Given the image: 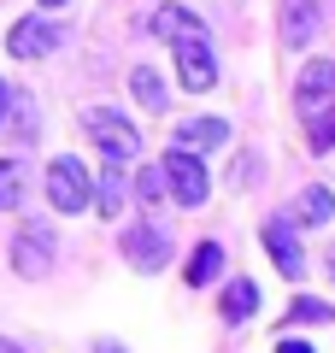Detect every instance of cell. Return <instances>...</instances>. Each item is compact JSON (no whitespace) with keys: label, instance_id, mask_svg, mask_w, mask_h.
<instances>
[{"label":"cell","instance_id":"cell-1","mask_svg":"<svg viewBox=\"0 0 335 353\" xmlns=\"http://www.w3.org/2000/svg\"><path fill=\"white\" fill-rule=\"evenodd\" d=\"M153 30H159V36L171 41V53H176V83H183L188 94H206V88L218 83V53H212L206 24H200L188 6H159V12H153Z\"/></svg>","mask_w":335,"mask_h":353},{"label":"cell","instance_id":"cell-2","mask_svg":"<svg viewBox=\"0 0 335 353\" xmlns=\"http://www.w3.org/2000/svg\"><path fill=\"white\" fill-rule=\"evenodd\" d=\"M83 136L94 141L112 165H136V153H141V130L130 124L124 112H112V106H88L83 112Z\"/></svg>","mask_w":335,"mask_h":353},{"label":"cell","instance_id":"cell-3","mask_svg":"<svg viewBox=\"0 0 335 353\" xmlns=\"http://www.w3.org/2000/svg\"><path fill=\"white\" fill-rule=\"evenodd\" d=\"M53 259H59V236H53V224H18V236H12V271L24 283H41L53 271Z\"/></svg>","mask_w":335,"mask_h":353},{"label":"cell","instance_id":"cell-4","mask_svg":"<svg viewBox=\"0 0 335 353\" xmlns=\"http://www.w3.org/2000/svg\"><path fill=\"white\" fill-rule=\"evenodd\" d=\"M118 253H124V265L130 271H165V265L176 259V241L165 236L153 218H136V224L118 236Z\"/></svg>","mask_w":335,"mask_h":353},{"label":"cell","instance_id":"cell-5","mask_svg":"<svg viewBox=\"0 0 335 353\" xmlns=\"http://www.w3.org/2000/svg\"><path fill=\"white\" fill-rule=\"evenodd\" d=\"M48 201H53V212H83V206H94V176L83 171L77 153L48 159Z\"/></svg>","mask_w":335,"mask_h":353},{"label":"cell","instance_id":"cell-6","mask_svg":"<svg viewBox=\"0 0 335 353\" xmlns=\"http://www.w3.org/2000/svg\"><path fill=\"white\" fill-rule=\"evenodd\" d=\"M165 183H171V201L176 206H206V194H212V176H206V165H200V153H188V148H171L165 153Z\"/></svg>","mask_w":335,"mask_h":353},{"label":"cell","instance_id":"cell-7","mask_svg":"<svg viewBox=\"0 0 335 353\" xmlns=\"http://www.w3.org/2000/svg\"><path fill=\"white\" fill-rule=\"evenodd\" d=\"M259 241H265V253H271V265L283 271V277H300L306 271V253H300V224H294V212H271L259 224Z\"/></svg>","mask_w":335,"mask_h":353},{"label":"cell","instance_id":"cell-8","mask_svg":"<svg viewBox=\"0 0 335 353\" xmlns=\"http://www.w3.org/2000/svg\"><path fill=\"white\" fill-rule=\"evenodd\" d=\"M294 106H300V118H323L335 106V59H312L306 71H300Z\"/></svg>","mask_w":335,"mask_h":353},{"label":"cell","instance_id":"cell-9","mask_svg":"<svg viewBox=\"0 0 335 353\" xmlns=\"http://www.w3.org/2000/svg\"><path fill=\"white\" fill-rule=\"evenodd\" d=\"M59 41H65V30L48 24V18H18V24L6 30V53H12V59H48Z\"/></svg>","mask_w":335,"mask_h":353},{"label":"cell","instance_id":"cell-10","mask_svg":"<svg viewBox=\"0 0 335 353\" xmlns=\"http://www.w3.org/2000/svg\"><path fill=\"white\" fill-rule=\"evenodd\" d=\"M318 18H323V0H283V18H276V30H283V48H306L312 36H318Z\"/></svg>","mask_w":335,"mask_h":353},{"label":"cell","instance_id":"cell-11","mask_svg":"<svg viewBox=\"0 0 335 353\" xmlns=\"http://www.w3.org/2000/svg\"><path fill=\"white\" fill-rule=\"evenodd\" d=\"M171 148H188V153H218L230 148V124L223 118H183L171 136Z\"/></svg>","mask_w":335,"mask_h":353},{"label":"cell","instance_id":"cell-12","mask_svg":"<svg viewBox=\"0 0 335 353\" xmlns=\"http://www.w3.org/2000/svg\"><path fill=\"white\" fill-rule=\"evenodd\" d=\"M124 201H130V165H112L94 176V212L100 218H124Z\"/></svg>","mask_w":335,"mask_h":353},{"label":"cell","instance_id":"cell-13","mask_svg":"<svg viewBox=\"0 0 335 353\" xmlns=\"http://www.w3.org/2000/svg\"><path fill=\"white\" fill-rule=\"evenodd\" d=\"M329 218H335V194L323 189V183L300 189V201H294V224H300V230H323Z\"/></svg>","mask_w":335,"mask_h":353},{"label":"cell","instance_id":"cell-14","mask_svg":"<svg viewBox=\"0 0 335 353\" xmlns=\"http://www.w3.org/2000/svg\"><path fill=\"white\" fill-rule=\"evenodd\" d=\"M253 312H259V289H253L247 277H236L223 289V324H247Z\"/></svg>","mask_w":335,"mask_h":353},{"label":"cell","instance_id":"cell-15","mask_svg":"<svg viewBox=\"0 0 335 353\" xmlns=\"http://www.w3.org/2000/svg\"><path fill=\"white\" fill-rule=\"evenodd\" d=\"M130 88H136L141 112H165V106H171V94H165V83H159L153 65H136V71H130Z\"/></svg>","mask_w":335,"mask_h":353},{"label":"cell","instance_id":"cell-16","mask_svg":"<svg viewBox=\"0 0 335 353\" xmlns=\"http://www.w3.org/2000/svg\"><path fill=\"white\" fill-rule=\"evenodd\" d=\"M218 265H223V241H200V248H194V259H188V271H183V277H188V289H206V283L218 277Z\"/></svg>","mask_w":335,"mask_h":353},{"label":"cell","instance_id":"cell-17","mask_svg":"<svg viewBox=\"0 0 335 353\" xmlns=\"http://www.w3.org/2000/svg\"><path fill=\"white\" fill-rule=\"evenodd\" d=\"M24 201V165L18 159H0V212H12Z\"/></svg>","mask_w":335,"mask_h":353},{"label":"cell","instance_id":"cell-18","mask_svg":"<svg viewBox=\"0 0 335 353\" xmlns=\"http://www.w3.org/2000/svg\"><path fill=\"white\" fill-rule=\"evenodd\" d=\"M136 194H141V206H165V194H171L165 165H159V171H136Z\"/></svg>","mask_w":335,"mask_h":353},{"label":"cell","instance_id":"cell-19","mask_svg":"<svg viewBox=\"0 0 335 353\" xmlns=\"http://www.w3.org/2000/svg\"><path fill=\"white\" fill-rule=\"evenodd\" d=\"M288 318H294V324H329L335 306H329V301H306V294H300V301L288 306Z\"/></svg>","mask_w":335,"mask_h":353},{"label":"cell","instance_id":"cell-20","mask_svg":"<svg viewBox=\"0 0 335 353\" xmlns=\"http://www.w3.org/2000/svg\"><path fill=\"white\" fill-rule=\"evenodd\" d=\"M12 124H18V141H30V136L41 130V118L30 112V101H24V94H18V106H12Z\"/></svg>","mask_w":335,"mask_h":353},{"label":"cell","instance_id":"cell-21","mask_svg":"<svg viewBox=\"0 0 335 353\" xmlns=\"http://www.w3.org/2000/svg\"><path fill=\"white\" fill-rule=\"evenodd\" d=\"M312 148H335V106H329V118H323V124H312Z\"/></svg>","mask_w":335,"mask_h":353},{"label":"cell","instance_id":"cell-22","mask_svg":"<svg viewBox=\"0 0 335 353\" xmlns=\"http://www.w3.org/2000/svg\"><path fill=\"white\" fill-rule=\"evenodd\" d=\"M12 106H18V94H12V83H6V77H0V124H6V118H12Z\"/></svg>","mask_w":335,"mask_h":353},{"label":"cell","instance_id":"cell-23","mask_svg":"<svg viewBox=\"0 0 335 353\" xmlns=\"http://www.w3.org/2000/svg\"><path fill=\"white\" fill-rule=\"evenodd\" d=\"M276 353H318V347H312V341H300V336H288V341H283Z\"/></svg>","mask_w":335,"mask_h":353},{"label":"cell","instance_id":"cell-24","mask_svg":"<svg viewBox=\"0 0 335 353\" xmlns=\"http://www.w3.org/2000/svg\"><path fill=\"white\" fill-rule=\"evenodd\" d=\"M94 353H124V347H118V341L106 336V341H94Z\"/></svg>","mask_w":335,"mask_h":353},{"label":"cell","instance_id":"cell-25","mask_svg":"<svg viewBox=\"0 0 335 353\" xmlns=\"http://www.w3.org/2000/svg\"><path fill=\"white\" fill-rule=\"evenodd\" d=\"M36 6H48V12H53V6H65V0H36Z\"/></svg>","mask_w":335,"mask_h":353},{"label":"cell","instance_id":"cell-26","mask_svg":"<svg viewBox=\"0 0 335 353\" xmlns=\"http://www.w3.org/2000/svg\"><path fill=\"white\" fill-rule=\"evenodd\" d=\"M329 277H335V248H329Z\"/></svg>","mask_w":335,"mask_h":353}]
</instances>
